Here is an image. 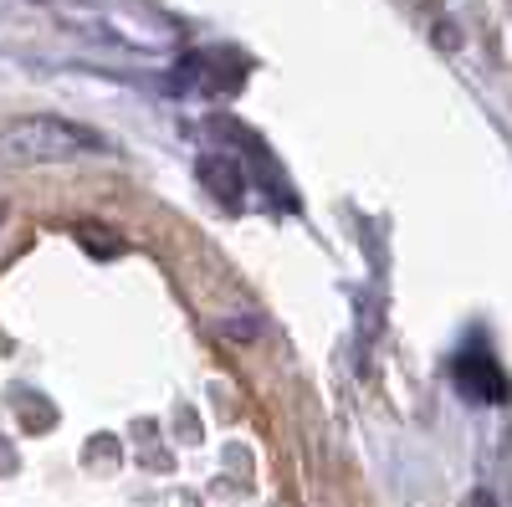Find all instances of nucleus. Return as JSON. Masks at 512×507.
<instances>
[{"instance_id":"obj_1","label":"nucleus","mask_w":512,"mask_h":507,"mask_svg":"<svg viewBox=\"0 0 512 507\" xmlns=\"http://www.w3.org/2000/svg\"><path fill=\"white\" fill-rule=\"evenodd\" d=\"M103 149V134L82 129L72 118H57V113H21L0 129V159L11 169H31V164H67V159H82V154H98Z\"/></svg>"}]
</instances>
